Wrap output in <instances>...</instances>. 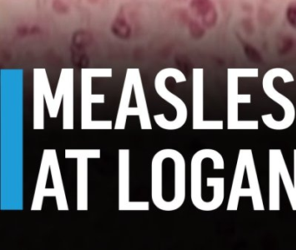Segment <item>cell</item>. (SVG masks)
Listing matches in <instances>:
<instances>
[{
	"mask_svg": "<svg viewBox=\"0 0 296 250\" xmlns=\"http://www.w3.org/2000/svg\"><path fill=\"white\" fill-rule=\"evenodd\" d=\"M193 130H222L223 121L205 120L203 109L202 87L195 83L193 93V111H192Z\"/></svg>",
	"mask_w": 296,
	"mask_h": 250,
	"instance_id": "cell-9",
	"label": "cell"
},
{
	"mask_svg": "<svg viewBox=\"0 0 296 250\" xmlns=\"http://www.w3.org/2000/svg\"><path fill=\"white\" fill-rule=\"evenodd\" d=\"M281 150H269V210L281 209V172L280 166L283 158Z\"/></svg>",
	"mask_w": 296,
	"mask_h": 250,
	"instance_id": "cell-8",
	"label": "cell"
},
{
	"mask_svg": "<svg viewBox=\"0 0 296 250\" xmlns=\"http://www.w3.org/2000/svg\"><path fill=\"white\" fill-rule=\"evenodd\" d=\"M175 77L176 82L185 81L182 72L175 69H166L157 75L155 80V89L160 97L174 106L176 111V117L174 120L166 119L164 114H158L154 116L155 124L163 130H175L182 128L185 124L188 118V110L182 99L170 93L164 85L166 77Z\"/></svg>",
	"mask_w": 296,
	"mask_h": 250,
	"instance_id": "cell-3",
	"label": "cell"
},
{
	"mask_svg": "<svg viewBox=\"0 0 296 250\" xmlns=\"http://www.w3.org/2000/svg\"><path fill=\"white\" fill-rule=\"evenodd\" d=\"M148 202L130 200V150H118V210L120 211H148Z\"/></svg>",
	"mask_w": 296,
	"mask_h": 250,
	"instance_id": "cell-5",
	"label": "cell"
},
{
	"mask_svg": "<svg viewBox=\"0 0 296 250\" xmlns=\"http://www.w3.org/2000/svg\"><path fill=\"white\" fill-rule=\"evenodd\" d=\"M294 186L296 193V150H294Z\"/></svg>",
	"mask_w": 296,
	"mask_h": 250,
	"instance_id": "cell-18",
	"label": "cell"
},
{
	"mask_svg": "<svg viewBox=\"0 0 296 250\" xmlns=\"http://www.w3.org/2000/svg\"><path fill=\"white\" fill-rule=\"evenodd\" d=\"M242 197L252 199L254 210H265L254 155L249 149L240 150L238 154L227 210H238Z\"/></svg>",
	"mask_w": 296,
	"mask_h": 250,
	"instance_id": "cell-2",
	"label": "cell"
},
{
	"mask_svg": "<svg viewBox=\"0 0 296 250\" xmlns=\"http://www.w3.org/2000/svg\"><path fill=\"white\" fill-rule=\"evenodd\" d=\"M189 31L190 34L193 36H197V37H201L204 34V30L198 23L196 22H192L189 24Z\"/></svg>",
	"mask_w": 296,
	"mask_h": 250,
	"instance_id": "cell-16",
	"label": "cell"
},
{
	"mask_svg": "<svg viewBox=\"0 0 296 250\" xmlns=\"http://www.w3.org/2000/svg\"><path fill=\"white\" fill-rule=\"evenodd\" d=\"M278 70H272L267 74L264 79V90L267 95L276 103L280 104L284 110V117L283 120L278 121L274 119L272 114H266L262 116L263 124L271 130H283L289 129L296 120V108L292 104V102L278 93L272 85L273 78L276 76Z\"/></svg>",
	"mask_w": 296,
	"mask_h": 250,
	"instance_id": "cell-6",
	"label": "cell"
},
{
	"mask_svg": "<svg viewBox=\"0 0 296 250\" xmlns=\"http://www.w3.org/2000/svg\"><path fill=\"white\" fill-rule=\"evenodd\" d=\"M287 19L290 25L296 29V2L291 3L286 11Z\"/></svg>",
	"mask_w": 296,
	"mask_h": 250,
	"instance_id": "cell-15",
	"label": "cell"
},
{
	"mask_svg": "<svg viewBox=\"0 0 296 250\" xmlns=\"http://www.w3.org/2000/svg\"><path fill=\"white\" fill-rule=\"evenodd\" d=\"M44 90L43 88H35L33 102V129H44Z\"/></svg>",
	"mask_w": 296,
	"mask_h": 250,
	"instance_id": "cell-13",
	"label": "cell"
},
{
	"mask_svg": "<svg viewBox=\"0 0 296 250\" xmlns=\"http://www.w3.org/2000/svg\"><path fill=\"white\" fill-rule=\"evenodd\" d=\"M190 8L194 14L202 19L204 26L210 28L215 25L217 20V11L212 0H191Z\"/></svg>",
	"mask_w": 296,
	"mask_h": 250,
	"instance_id": "cell-12",
	"label": "cell"
},
{
	"mask_svg": "<svg viewBox=\"0 0 296 250\" xmlns=\"http://www.w3.org/2000/svg\"><path fill=\"white\" fill-rule=\"evenodd\" d=\"M66 159H77V210H88V160L99 159L100 150H65Z\"/></svg>",
	"mask_w": 296,
	"mask_h": 250,
	"instance_id": "cell-4",
	"label": "cell"
},
{
	"mask_svg": "<svg viewBox=\"0 0 296 250\" xmlns=\"http://www.w3.org/2000/svg\"><path fill=\"white\" fill-rule=\"evenodd\" d=\"M51 165L50 150H44L41 159L40 168L37 176V184L35 188L31 209L32 211L42 210L44 197H47V181Z\"/></svg>",
	"mask_w": 296,
	"mask_h": 250,
	"instance_id": "cell-10",
	"label": "cell"
},
{
	"mask_svg": "<svg viewBox=\"0 0 296 250\" xmlns=\"http://www.w3.org/2000/svg\"><path fill=\"white\" fill-rule=\"evenodd\" d=\"M186 198V163L174 149L159 150L152 158L151 199L158 210L174 211Z\"/></svg>",
	"mask_w": 296,
	"mask_h": 250,
	"instance_id": "cell-1",
	"label": "cell"
},
{
	"mask_svg": "<svg viewBox=\"0 0 296 250\" xmlns=\"http://www.w3.org/2000/svg\"><path fill=\"white\" fill-rule=\"evenodd\" d=\"M50 157H51V175L52 178L53 189L56 191V201H57V210L67 211L69 206L67 204V198L64 190L63 178L61 175L60 167L58 163L57 151L51 149L50 150Z\"/></svg>",
	"mask_w": 296,
	"mask_h": 250,
	"instance_id": "cell-11",
	"label": "cell"
},
{
	"mask_svg": "<svg viewBox=\"0 0 296 250\" xmlns=\"http://www.w3.org/2000/svg\"><path fill=\"white\" fill-rule=\"evenodd\" d=\"M209 151V149L198 150L192 157L190 163V198L193 205L202 211L205 210L202 198V163Z\"/></svg>",
	"mask_w": 296,
	"mask_h": 250,
	"instance_id": "cell-7",
	"label": "cell"
},
{
	"mask_svg": "<svg viewBox=\"0 0 296 250\" xmlns=\"http://www.w3.org/2000/svg\"><path fill=\"white\" fill-rule=\"evenodd\" d=\"M111 30L116 37L123 39H126L132 35V27L123 17H118L113 21Z\"/></svg>",
	"mask_w": 296,
	"mask_h": 250,
	"instance_id": "cell-14",
	"label": "cell"
},
{
	"mask_svg": "<svg viewBox=\"0 0 296 250\" xmlns=\"http://www.w3.org/2000/svg\"><path fill=\"white\" fill-rule=\"evenodd\" d=\"M53 8L58 13H64L67 11V6L60 0H54Z\"/></svg>",
	"mask_w": 296,
	"mask_h": 250,
	"instance_id": "cell-17",
	"label": "cell"
}]
</instances>
